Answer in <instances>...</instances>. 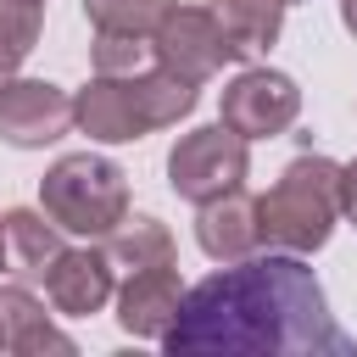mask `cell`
Here are the masks:
<instances>
[{"label": "cell", "instance_id": "cell-17", "mask_svg": "<svg viewBox=\"0 0 357 357\" xmlns=\"http://www.w3.org/2000/svg\"><path fill=\"white\" fill-rule=\"evenodd\" d=\"M45 28V0H0V84L17 78V67L33 56Z\"/></svg>", "mask_w": 357, "mask_h": 357}, {"label": "cell", "instance_id": "cell-11", "mask_svg": "<svg viewBox=\"0 0 357 357\" xmlns=\"http://www.w3.org/2000/svg\"><path fill=\"white\" fill-rule=\"evenodd\" d=\"M195 245H201L212 262H240V257H251V251L262 245L257 201L245 195V184L229 190V195L201 201V212H195Z\"/></svg>", "mask_w": 357, "mask_h": 357}, {"label": "cell", "instance_id": "cell-2", "mask_svg": "<svg viewBox=\"0 0 357 357\" xmlns=\"http://www.w3.org/2000/svg\"><path fill=\"white\" fill-rule=\"evenodd\" d=\"M257 223H262V240L273 251H324L335 223H340V162L329 156H296L279 184L257 201Z\"/></svg>", "mask_w": 357, "mask_h": 357}, {"label": "cell", "instance_id": "cell-8", "mask_svg": "<svg viewBox=\"0 0 357 357\" xmlns=\"http://www.w3.org/2000/svg\"><path fill=\"white\" fill-rule=\"evenodd\" d=\"M45 290H50V307L67 312V318H89L100 312L112 296H117V268L106 257V245H78V251H61L45 273Z\"/></svg>", "mask_w": 357, "mask_h": 357}, {"label": "cell", "instance_id": "cell-23", "mask_svg": "<svg viewBox=\"0 0 357 357\" xmlns=\"http://www.w3.org/2000/svg\"><path fill=\"white\" fill-rule=\"evenodd\" d=\"M0 351H6V335H0Z\"/></svg>", "mask_w": 357, "mask_h": 357}, {"label": "cell", "instance_id": "cell-24", "mask_svg": "<svg viewBox=\"0 0 357 357\" xmlns=\"http://www.w3.org/2000/svg\"><path fill=\"white\" fill-rule=\"evenodd\" d=\"M284 6H296V0H284Z\"/></svg>", "mask_w": 357, "mask_h": 357}, {"label": "cell", "instance_id": "cell-20", "mask_svg": "<svg viewBox=\"0 0 357 357\" xmlns=\"http://www.w3.org/2000/svg\"><path fill=\"white\" fill-rule=\"evenodd\" d=\"M340 218H351V229H357V162L340 167Z\"/></svg>", "mask_w": 357, "mask_h": 357}, {"label": "cell", "instance_id": "cell-14", "mask_svg": "<svg viewBox=\"0 0 357 357\" xmlns=\"http://www.w3.org/2000/svg\"><path fill=\"white\" fill-rule=\"evenodd\" d=\"M212 17L234 45V61H257L284 28V0H212Z\"/></svg>", "mask_w": 357, "mask_h": 357}, {"label": "cell", "instance_id": "cell-4", "mask_svg": "<svg viewBox=\"0 0 357 357\" xmlns=\"http://www.w3.org/2000/svg\"><path fill=\"white\" fill-rule=\"evenodd\" d=\"M245 173H251V151H245V139H240L234 128H223V123L190 128V134H178L173 151H167V184H173V195H184V201H195V206L212 201V195L240 190Z\"/></svg>", "mask_w": 357, "mask_h": 357}, {"label": "cell", "instance_id": "cell-1", "mask_svg": "<svg viewBox=\"0 0 357 357\" xmlns=\"http://www.w3.org/2000/svg\"><path fill=\"white\" fill-rule=\"evenodd\" d=\"M162 346L173 357H351L318 273L296 251L240 257L184 290Z\"/></svg>", "mask_w": 357, "mask_h": 357}, {"label": "cell", "instance_id": "cell-5", "mask_svg": "<svg viewBox=\"0 0 357 357\" xmlns=\"http://www.w3.org/2000/svg\"><path fill=\"white\" fill-rule=\"evenodd\" d=\"M296 117H301V89L290 73H273V67H245L218 100V123L234 128L245 145L284 134Z\"/></svg>", "mask_w": 357, "mask_h": 357}, {"label": "cell", "instance_id": "cell-18", "mask_svg": "<svg viewBox=\"0 0 357 357\" xmlns=\"http://www.w3.org/2000/svg\"><path fill=\"white\" fill-rule=\"evenodd\" d=\"M89 61L106 78H134V73H145L156 61V50H151V33H106V28H95Z\"/></svg>", "mask_w": 357, "mask_h": 357}, {"label": "cell", "instance_id": "cell-9", "mask_svg": "<svg viewBox=\"0 0 357 357\" xmlns=\"http://www.w3.org/2000/svg\"><path fill=\"white\" fill-rule=\"evenodd\" d=\"M73 123H78L89 139H100V145H128V139H145V134H151V123H145V112H139V100H134V84H128V78H106V73H95V78L78 89Z\"/></svg>", "mask_w": 357, "mask_h": 357}, {"label": "cell", "instance_id": "cell-10", "mask_svg": "<svg viewBox=\"0 0 357 357\" xmlns=\"http://www.w3.org/2000/svg\"><path fill=\"white\" fill-rule=\"evenodd\" d=\"M178 301H184V284L173 273V262L162 268H134L123 284H117V324L123 335L134 340H162L167 324L178 318Z\"/></svg>", "mask_w": 357, "mask_h": 357}, {"label": "cell", "instance_id": "cell-6", "mask_svg": "<svg viewBox=\"0 0 357 357\" xmlns=\"http://www.w3.org/2000/svg\"><path fill=\"white\" fill-rule=\"evenodd\" d=\"M151 50H156L162 67H173V73L190 78V84H206L223 61H234V45L223 39L212 6H173V11L156 22Z\"/></svg>", "mask_w": 357, "mask_h": 357}, {"label": "cell", "instance_id": "cell-3", "mask_svg": "<svg viewBox=\"0 0 357 357\" xmlns=\"http://www.w3.org/2000/svg\"><path fill=\"white\" fill-rule=\"evenodd\" d=\"M39 206L61 234L100 240L128 218V173L112 156L73 151L39 178Z\"/></svg>", "mask_w": 357, "mask_h": 357}, {"label": "cell", "instance_id": "cell-7", "mask_svg": "<svg viewBox=\"0 0 357 357\" xmlns=\"http://www.w3.org/2000/svg\"><path fill=\"white\" fill-rule=\"evenodd\" d=\"M73 128V100L67 89L45 84V78H6L0 84V139L17 151H39L56 145Z\"/></svg>", "mask_w": 357, "mask_h": 357}, {"label": "cell", "instance_id": "cell-19", "mask_svg": "<svg viewBox=\"0 0 357 357\" xmlns=\"http://www.w3.org/2000/svg\"><path fill=\"white\" fill-rule=\"evenodd\" d=\"M173 0H84V17L106 33H156Z\"/></svg>", "mask_w": 357, "mask_h": 357}, {"label": "cell", "instance_id": "cell-16", "mask_svg": "<svg viewBox=\"0 0 357 357\" xmlns=\"http://www.w3.org/2000/svg\"><path fill=\"white\" fill-rule=\"evenodd\" d=\"M128 84H134V100H139V112H145L151 128H167V123H178V117L195 112V84L178 78L173 67H162V61H151V67L134 73Z\"/></svg>", "mask_w": 357, "mask_h": 357}, {"label": "cell", "instance_id": "cell-12", "mask_svg": "<svg viewBox=\"0 0 357 357\" xmlns=\"http://www.w3.org/2000/svg\"><path fill=\"white\" fill-rule=\"evenodd\" d=\"M0 335H6V351H17V357H45V351L73 357L78 351L73 335H61L22 284H0Z\"/></svg>", "mask_w": 357, "mask_h": 357}, {"label": "cell", "instance_id": "cell-21", "mask_svg": "<svg viewBox=\"0 0 357 357\" xmlns=\"http://www.w3.org/2000/svg\"><path fill=\"white\" fill-rule=\"evenodd\" d=\"M340 22H346V28L357 33V0H340Z\"/></svg>", "mask_w": 357, "mask_h": 357}, {"label": "cell", "instance_id": "cell-15", "mask_svg": "<svg viewBox=\"0 0 357 357\" xmlns=\"http://www.w3.org/2000/svg\"><path fill=\"white\" fill-rule=\"evenodd\" d=\"M100 245H106V257H112V268H162V262H173V229L162 223V218H123L112 234H100Z\"/></svg>", "mask_w": 357, "mask_h": 357}, {"label": "cell", "instance_id": "cell-13", "mask_svg": "<svg viewBox=\"0 0 357 357\" xmlns=\"http://www.w3.org/2000/svg\"><path fill=\"white\" fill-rule=\"evenodd\" d=\"M0 229H6V268H11L17 279H45L50 262L67 251V245H61V229H56L45 212L11 206V212L0 218Z\"/></svg>", "mask_w": 357, "mask_h": 357}, {"label": "cell", "instance_id": "cell-22", "mask_svg": "<svg viewBox=\"0 0 357 357\" xmlns=\"http://www.w3.org/2000/svg\"><path fill=\"white\" fill-rule=\"evenodd\" d=\"M0 268H6V229H0Z\"/></svg>", "mask_w": 357, "mask_h": 357}]
</instances>
